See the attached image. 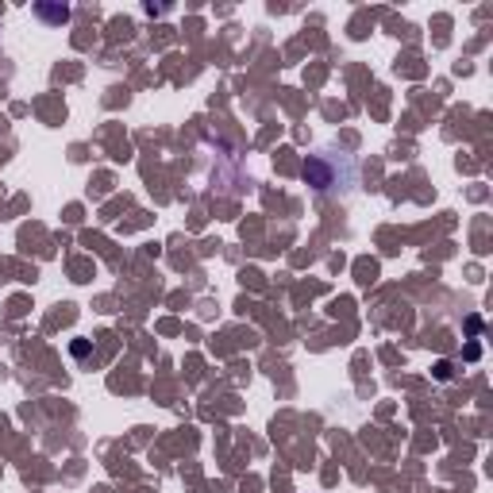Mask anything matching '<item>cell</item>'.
Here are the masks:
<instances>
[{
    "label": "cell",
    "mask_w": 493,
    "mask_h": 493,
    "mask_svg": "<svg viewBox=\"0 0 493 493\" xmlns=\"http://www.w3.org/2000/svg\"><path fill=\"white\" fill-rule=\"evenodd\" d=\"M35 15H43L46 24H65L70 20V8L65 5H35Z\"/></svg>",
    "instance_id": "obj_2"
},
{
    "label": "cell",
    "mask_w": 493,
    "mask_h": 493,
    "mask_svg": "<svg viewBox=\"0 0 493 493\" xmlns=\"http://www.w3.org/2000/svg\"><path fill=\"white\" fill-rule=\"evenodd\" d=\"M301 177L312 193L320 196H336V193H351L355 186V158L347 151H336V146H317L305 166H301Z\"/></svg>",
    "instance_id": "obj_1"
}]
</instances>
